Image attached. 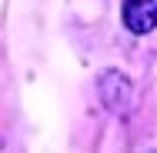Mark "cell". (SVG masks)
Here are the masks:
<instances>
[{
	"mask_svg": "<svg viewBox=\"0 0 157 153\" xmlns=\"http://www.w3.org/2000/svg\"><path fill=\"white\" fill-rule=\"evenodd\" d=\"M130 80H127L121 70H107L104 77H100V100H104V107L107 110H117V113H124L127 107H130Z\"/></svg>",
	"mask_w": 157,
	"mask_h": 153,
	"instance_id": "6da1fadb",
	"label": "cell"
},
{
	"mask_svg": "<svg viewBox=\"0 0 157 153\" xmlns=\"http://www.w3.org/2000/svg\"><path fill=\"white\" fill-rule=\"evenodd\" d=\"M121 13L130 33H151L157 27V0H124Z\"/></svg>",
	"mask_w": 157,
	"mask_h": 153,
	"instance_id": "7a4b0ae2",
	"label": "cell"
}]
</instances>
